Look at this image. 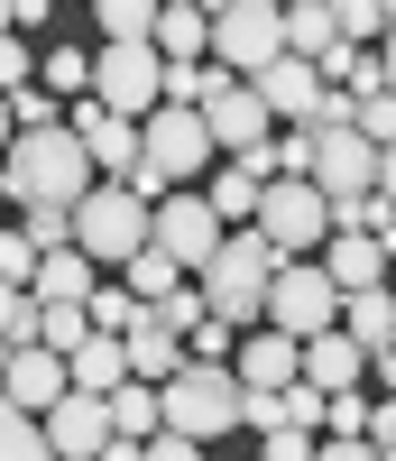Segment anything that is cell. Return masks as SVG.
<instances>
[{
    "label": "cell",
    "instance_id": "6da1fadb",
    "mask_svg": "<svg viewBox=\"0 0 396 461\" xmlns=\"http://www.w3.org/2000/svg\"><path fill=\"white\" fill-rule=\"evenodd\" d=\"M93 176H102V167H93V148H84V130H74V121L19 130L10 148H0V203H19V212H37V203H74Z\"/></svg>",
    "mask_w": 396,
    "mask_h": 461
},
{
    "label": "cell",
    "instance_id": "7a4b0ae2",
    "mask_svg": "<svg viewBox=\"0 0 396 461\" xmlns=\"http://www.w3.org/2000/svg\"><path fill=\"white\" fill-rule=\"evenodd\" d=\"M194 286H203V304L221 323H267V286H276V249H267V230L258 221H230L221 230V249L194 267Z\"/></svg>",
    "mask_w": 396,
    "mask_h": 461
},
{
    "label": "cell",
    "instance_id": "3957f363",
    "mask_svg": "<svg viewBox=\"0 0 396 461\" xmlns=\"http://www.w3.org/2000/svg\"><path fill=\"white\" fill-rule=\"evenodd\" d=\"M74 249H93V267H121L148 249V194H130V176H93L74 194Z\"/></svg>",
    "mask_w": 396,
    "mask_h": 461
},
{
    "label": "cell",
    "instance_id": "277c9868",
    "mask_svg": "<svg viewBox=\"0 0 396 461\" xmlns=\"http://www.w3.org/2000/svg\"><path fill=\"white\" fill-rule=\"evenodd\" d=\"M157 406H166V425L212 443V434H240V369L230 360H184L166 388H157Z\"/></svg>",
    "mask_w": 396,
    "mask_h": 461
},
{
    "label": "cell",
    "instance_id": "5b68a950",
    "mask_svg": "<svg viewBox=\"0 0 396 461\" xmlns=\"http://www.w3.org/2000/svg\"><path fill=\"white\" fill-rule=\"evenodd\" d=\"M249 221L267 230L276 258H313V249H323V230H332V194H323L313 176H267Z\"/></svg>",
    "mask_w": 396,
    "mask_h": 461
},
{
    "label": "cell",
    "instance_id": "8992f818",
    "mask_svg": "<svg viewBox=\"0 0 396 461\" xmlns=\"http://www.w3.org/2000/svg\"><path fill=\"white\" fill-rule=\"evenodd\" d=\"M93 93H102L111 111H130V121H148L157 93H166V56H157V37H102Z\"/></svg>",
    "mask_w": 396,
    "mask_h": 461
},
{
    "label": "cell",
    "instance_id": "52a82bcc",
    "mask_svg": "<svg viewBox=\"0 0 396 461\" xmlns=\"http://www.w3.org/2000/svg\"><path fill=\"white\" fill-rule=\"evenodd\" d=\"M267 323L276 332H323L341 323V286H332V267L323 258H276V286H267Z\"/></svg>",
    "mask_w": 396,
    "mask_h": 461
},
{
    "label": "cell",
    "instance_id": "ba28073f",
    "mask_svg": "<svg viewBox=\"0 0 396 461\" xmlns=\"http://www.w3.org/2000/svg\"><path fill=\"white\" fill-rule=\"evenodd\" d=\"M276 47H286V0H221V10H212V56L230 74L267 65Z\"/></svg>",
    "mask_w": 396,
    "mask_h": 461
},
{
    "label": "cell",
    "instance_id": "9c48e42d",
    "mask_svg": "<svg viewBox=\"0 0 396 461\" xmlns=\"http://www.w3.org/2000/svg\"><path fill=\"white\" fill-rule=\"evenodd\" d=\"M221 230H230V221H221L203 194H157V203H148V240L166 249V258L184 267V277H194V267H203V258L221 249Z\"/></svg>",
    "mask_w": 396,
    "mask_h": 461
},
{
    "label": "cell",
    "instance_id": "30bf717a",
    "mask_svg": "<svg viewBox=\"0 0 396 461\" xmlns=\"http://www.w3.org/2000/svg\"><path fill=\"white\" fill-rule=\"evenodd\" d=\"M139 139H148V158L166 167L176 185H194L203 158H212V130H203V111H194V102H157L148 121H139Z\"/></svg>",
    "mask_w": 396,
    "mask_h": 461
},
{
    "label": "cell",
    "instance_id": "8fae6325",
    "mask_svg": "<svg viewBox=\"0 0 396 461\" xmlns=\"http://www.w3.org/2000/svg\"><path fill=\"white\" fill-rule=\"evenodd\" d=\"M240 84L276 111V121H313V111H323V93H332V84H323V65H313V56H295V47H276L267 65H249Z\"/></svg>",
    "mask_w": 396,
    "mask_h": 461
},
{
    "label": "cell",
    "instance_id": "7c38bea8",
    "mask_svg": "<svg viewBox=\"0 0 396 461\" xmlns=\"http://www.w3.org/2000/svg\"><path fill=\"white\" fill-rule=\"evenodd\" d=\"M313 185H323L332 203H360L378 185V139L360 130H313Z\"/></svg>",
    "mask_w": 396,
    "mask_h": 461
},
{
    "label": "cell",
    "instance_id": "4fadbf2b",
    "mask_svg": "<svg viewBox=\"0 0 396 461\" xmlns=\"http://www.w3.org/2000/svg\"><path fill=\"white\" fill-rule=\"evenodd\" d=\"M47 452H56V461H102V452H111V397L65 388V397L47 406Z\"/></svg>",
    "mask_w": 396,
    "mask_h": 461
},
{
    "label": "cell",
    "instance_id": "5bb4252c",
    "mask_svg": "<svg viewBox=\"0 0 396 461\" xmlns=\"http://www.w3.org/2000/svg\"><path fill=\"white\" fill-rule=\"evenodd\" d=\"M203 130H212V148H230V158H240V148H258V139L276 130V111H267V102L240 84V74H230V84L203 102Z\"/></svg>",
    "mask_w": 396,
    "mask_h": 461
},
{
    "label": "cell",
    "instance_id": "9a60e30c",
    "mask_svg": "<svg viewBox=\"0 0 396 461\" xmlns=\"http://www.w3.org/2000/svg\"><path fill=\"white\" fill-rule=\"evenodd\" d=\"M0 388H10L19 406L47 415V406L74 388V378H65V351H56V341H10V369H0Z\"/></svg>",
    "mask_w": 396,
    "mask_h": 461
},
{
    "label": "cell",
    "instance_id": "2e32d148",
    "mask_svg": "<svg viewBox=\"0 0 396 461\" xmlns=\"http://www.w3.org/2000/svg\"><path fill=\"white\" fill-rule=\"evenodd\" d=\"M121 341H130V378H148V388H166V378L184 369V332H176L166 314H157V304H139Z\"/></svg>",
    "mask_w": 396,
    "mask_h": 461
},
{
    "label": "cell",
    "instance_id": "e0dca14e",
    "mask_svg": "<svg viewBox=\"0 0 396 461\" xmlns=\"http://www.w3.org/2000/svg\"><path fill=\"white\" fill-rule=\"evenodd\" d=\"M230 369H240V388H286V378L304 369V341L276 332V323H249V341L230 351Z\"/></svg>",
    "mask_w": 396,
    "mask_h": 461
},
{
    "label": "cell",
    "instance_id": "ac0fdd59",
    "mask_svg": "<svg viewBox=\"0 0 396 461\" xmlns=\"http://www.w3.org/2000/svg\"><path fill=\"white\" fill-rule=\"evenodd\" d=\"M313 258L332 267V286H378V277H387V249H378V230H360V221H332Z\"/></svg>",
    "mask_w": 396,
    "mask_h": 461
},
{
    "label": "cell",
    "instance_id": "d6986e66",
    "mask_svg": "<svg viewBox=\"0 0 396 461\" xmlns=\"http://www.w3.org/2000/svg\"><path fill=\"white\" fill-rule=\"evenodd\" d=\"M166 425V406H157V388L148 378H121V388H111V452L102 461H139V443Z\"/></svg>",
    "mask_w": 396,
    "mask_h": 461
},
{
    "label": "cell",
    "instance_id": "ffe728a7",
    "mask_svg": "<svg viewBox=\"0 0 396 461\" xmlns=\"http://www.w3.org/2000/svg\"><path fill=\"white\" fill-rule=\"evenodd\" d=\"M304 378H313V388H350V378H369V341L341 332V323L304 332Z\"/></svg>",
    "mask_w": 396,
    "mask_h": 461
},
{
    "label": "cell",
    "instance_id": "44dd1931",
    "mask_svg": "<svg viewBox=\"0 0 396 461\" xmlns=\"http://www.w3.org/2000/svg\"><path fill=\"white\" fill-rule=\"evenodd\" d=\"M65 378H74V388H93V397H111V388L130 378V341L93 323V332H84V341L65 351Z\"/></svg>",
    "mask_w": 396,
    "mask_h": 461
},
{
    "label": "cell",
    "instance_id": "7402d4cb",
    "mask_svg": "<svg viewBox=\"0 0 396 461\" xmlns=\"http://www.w3.org/2000/svg\"><path fill=\"white\" fill-rule=\"evenodd\" d=\"M323 452L332 461H369V397H360V378L323 397Z\"/></svg>",
    "mask_w": 396,
    "mask_h": 461
},
{
    "label": "cell",
    "instance_id": "603a6c76",
    "mask_svg": "<svg viewBox=\"0 0 396 461\" xmlns=\"http://www.w3.org/2000/svg\"><path fill=\"white\" fill-rule=\"evenodd\" d=\"M157 56H166V65H184V56H203L212 47V10H203V0H157Z\"/></svg>",
    "mask_w": 396,
    "mask_h": 461
},
{
    "label": "cell",
    "instance_id": "cb8c5ba5",
    "mask_svg": "<svg viewBox=\"0 0 396 461\" xmlns=\"http://www.w3.org/2000/svg\"><path fill=\"white\" fill-rule=\"evenodd\" d=\"M313 65H323V84H341V93H378V84H387V65H378L369 37H332Z\"/></svg>",
    "mask_w": 396,
    "mask_h": 461
},
{
    "label": "cell",
    "instance_id": "d4e9b609",
    "mask_svg": "<svg viewBox=\"0 0 396 461\" xmlns=\"http://www.w3.org/2000/svg\"><path fill=\"white\" fill-rule=\"evenodd\" d=\"M341 332H360V341H387L396 332V286H341Z\"/></svg>",
    "mask_w": 396,
    "mask_h": 461
},
{
    "label": "cell",
    "instance_id": "484cf974",
    "mask_svg": "<svg viewBox=\"0 0 396 461\" xmlns=\"http://www.w3.org/2000/svg\"><path fill=\"white\" fill-rule=\"evenodd\" d=\"M0 461H56V452H47V415L19 406L10 388H0Z\"/></svg>",
    "mask_w": 396,
    "mask_h": 461
},
{
    "label": "cell",
    "instance_id": "4316f807",
    "mask_svg": "<svg viewBox=\"0 0 396 461\" xmlns=\"http://www.w3.org/2000/svg\"><path fill=\"white\" fill-rule=\"evenodd\" d=\"M28 295H93V249H37V277H28Z\"/></svg>",
    "mask_w": 396,
    "mask_h": 461
},
{
    "label": "cell",
    "instance_id": "83f0119b",
    "mask_svg": "<svg viewBox=\"0 0 396 461\" xmlns=\"http://www.w3.org/2000/svg\"><path fill=\"white\" fill-rule=\"evenodd\" d=\"M332 37H341L332 0H286V47H295V56H323Z\"/></svg>",
    "mask_w": 396,
    "mask_h": 461
},
{
    "label": "cell",
    "instance_id": "f1b7e54d",
    "mask_svg": "<svg viewBox=\"0 0 396 461\" xmlns=\"http://www.w3.org/2000/svg\"><path fill=\"white\" fill-rule=\"evenodd\" d=\"M221 84H230V65H221V56H212V65H203V56H184V65H166V93H157V102H194V111H203Z\"/></svg>",
    "mask_w": 396,
    "mask_h": 461
},
{
    "label": "cell",
    "instance_id": "f546056e",
    "mask_svg": "<svg viewBox=\"0 0 396 461\" xmlns=\"http://www.w3.org/2000/svg\"><path fill=\"white\" fill-rule=\"evenodd\" d=\"M37 84H47V93H65V102H74V93H93V56H84V47H65V37H56V47L37 56Z\"/></svg>",
    "mask_w": 396,
    "mask_h": 461
},
{
    "label": "cell",
    "instance_id": "4dcf8cb0",
    "mask_svg": "<svg viewBox=\"0 0 396 461\" xmlns=\"http://www.w3.org/2000/svg\"><path fill=\"white\" fill-rule=\"evenodd\" d=\"M203 203H212L221 221H249V212H258V176H249L240 158H230V167H221V176L203 185Z\"/></svg>",
    "mask_w": 396,
    "mask_h": 461
},
{
    "label": "cell",
    "instance_id": "1f68e13d",
    "mask_svg": "<svg viewBox=\"0 0 396 461\" xmlns=\"http://www.w3.org/2000/svg\"><path fill=\"white\" fill-rule=\"evenodd\" d=\"M121 267H130V295H148V304H157V295H166V286H184V267H176L166 249H157V240H148V249H130Z\"/></svg>",
    "mask_w": 396,
    "mask_h": 461
},
{
    "label": "cell",
    "instance_id": "d6a6232c",
    "mask_svg": "<svg viewBox=\"0 0 396 461\" xmlns=\"http://www.w3.org/2000/svg\"><path fill=\"white\" fill-rule=\"evenodd\" d=\"M93 19H102V37H148L157 0H93Z\"/></svg>",
    "mask_w": 396,
    "mask_h": 461
},
{
    "label": "cell",
    "instance_id": "836d02e7",
    "mask_svg": "<svg viewBox=\"0 0 396 461\" xmlns=\"http://www.w3.org/2000/svg\"><path fill=\"white\" fill-rule=\"evenodd\" d=\"M350 130L387 148V139H396V93H387V84H378V93H360V102H350Z\"/></svg>",
    "mask_w": 396,
    "mask_h": 461
},
{
    "label": "cell",
    "instance_id": "e575fe53",
    "mask_svg": "<svg viewBox=\"0 0 396 461\" xmlns=\"http://www.w3.org/2000/svg\"><path fill=\"white\" fill-rule=\"evenodd\" d=\"M230 351H240V323H221V314H203L184 332V360H230Z\"/></svg>",
    "mask_w": 396,
    "mask_h": 461
},
{
    "label": "cell",
    "instance_id": "d590c367",
    "mask_svg": "<svg viewBox=\"0 0 396 461\" xmlns=\"http://www.w3.org/2000/svg\"><path fill=\"white\" fill-rule=\"evenodd\" d=\"M0 277H10V286L37 277V240H28V221H0Z\"/></svg>",
    "mask_w": 396,
    "mask_h": 461
},
{
    "label": "cell",
    "instance_id": "8d00e7d4",
    "mask_svg": "<svg viewBox=\"0 0 396 461\" xmlns=\"http://www.w3.org/2000/svg\"><path fill=\"white\" fill-rule=\"evenodd\" d=\"M10 121H19V130H47V121H65V93H47V84H19V93H10Z\"/></svg>",
    "mask_w": 396,
    "mask_h": 461
},
{
    "label": "cell",
    "instance_id": "74e56055",
    "mask_svg": "<svg viewBox=\"0 0 396 461\" xmlns=\"http://www.w3.org/2000/svg\"><path fill=\"white\" fill-rule=\"evenodd\" d=\"M84 304H93V323H102V332H130V314H139L148 295H130V286H93Z\"/></svg>",
    "mask_w": 396,
    "mask_h": 461
},
{
    "label": "cell",
    "instance_id": "f35d334b",
    "mask_svg": "<svg viewBox=\"0 0 396 461\" xmlns=\"http://www.w3.org/2000/svg\"><path fill=\"white\" fill-rule=\"evenodd\" d=\"M19 84H37V56L19 28H0V93H19Z\"/></svg>",
    "mask_w": 396,
    "mask_h": 461
},
{
    "label": "cell",
    "instance_id": "ab89813d",
    "mask_svg": "<svg viewBox=\"0 0 396 461\" xmlns=\"http://www.w3.org/2000/svg\"><path fill=\"white\" fill-rule=\"evenodd\" d=\"M332 19H341V37H369V47L387 37V10H378V0H332Z\"/></svg>",
    "mask_w": 396,
    "mask_h": 461
},
{
    "label": "cell",
    "instance_id": "60d3db41",
    "mask_svg": "<svg viewBox=\"0 0 396 461\" xmlns=\"http://www.w3.org/2000/svg\"><path fill=\"white\" fill-rule=\"evenodd\" d=\"M157 314H166L176 332H194V323L212 314V304H203V286H166V295H157Z\"/></svg>",
    "mask_w": 396,
    "mask_h": 461
},
{
    "label": "cell",
    "instance_id": "b9f144b4",
    "mask_svg": "<svg viewBox=\"0 0 396 461\" xmlns=\"http://www.w3.org/2000/svg\"><path fill=\"white\" fill-rule=\"evenodd\" d=\"M130 194H148V203H157V194H176V176H166V167H157V158H148V148H139V167H130Z\"/></svg>",
    "mask_w": 396,
    "mask_h": 461
},
{
    "label": "cell",
    "instance_id": "7bdbcfd3",
    "mask_svg": "<svg viewBox=\"0 0 396 461\" xmlns=\"http://www.w3.org/2000/svg\"><path fill=\"white\" fill-rule=\"evenodd\" d=\"M369 452L396 461V388H387V406H369Z\"/></svg>",
    "mask_w": 396,
    "mask_h": 461
},
{
    "label": "cell",
    "instance_id": "ee69618b",
    "mask_svg": "<svg viewBox=\"0 0 396 461\" xmlns=\"http://www.w3.org/2000/svg\"><path fill=\"white\" fill-rule=\"evenodd\" d=\"M10 28L37 37V28H56V0H10Z\"/></svg>",
    "mask_w": 396,
    "mask_h": 461
},
{
    "label": "cell",
    "instance_id": "f6af8a7d",
    "mask_svg": "<svg viewBox=\"0 0 396 461\" xmlns=\"http://www.w3.org/2000/svg\"><path fill=\"white\" fill-rule=\"evenodd\" d=\"M369 378H378V388H396V332H387V341H369Z\"/></svg>",
    "mask_w": 396,
    "mask_h": 461
},
{
    "label": "cell",
    "instance_id": "bcb514c9",
    "mask_svg": "<svg viewBox=\"0 0 396 461\" xmlns=\"http://www.w3.org/2000/svg\"><path fill=\"white\" fill-rule=\"evenodd\" d=\"M378 194H387V203H396V139H387V148H378Z\"/></svg>",
    "mask_w": 396,
    "mask_h": 461
},
{
    "label": "cell",
    "instance_id": "7dc6e473",
    "mask_svg": "<svg viewBox=\"0 0 396 461\" xmlns=\"http://www.w3.org/2000/svg\"><path fill=\"white\" fill-rule=\"evenodd\" d=\"M378 65H387V93H396V19H387V37H378Z\"/></svg>",
    "mask_w": 396,
    "mask_h": 461
},
{
    "label": "cell",
    "instance_id": "c3c4849f",
    "mask_svg": "<svg viewBox=\"0 0 396 461\" xmlns=\"http://www.w3.org/2000/svg\"><path fill=\"white\" fill-rule=\"evenodd\" d=\"M19 139V121H10V93H0V148H10Z\"/></svg>",
    "mask_w": 396,
    "mask_h": 461
},
{
    "label": "cell",
    "instance_id": "681fc988",
    "mask_svg": "<svg viewBox=\"0 0 396 461\" xmlns=\"http://www.w3.org/2000/svg\"><path fill=\"white\" fill-rule=\"evenodd\" d=\"M0 369H10V332H0Z\"/></svg>",
    "mask_w": 396,
    "mask_h": 461
},
{
    "label": "cell",
    "instance_id": "f907efd6",
    "mask_svg": "<svg viewBox=\"0 0 396 461\" xmlns=\"http://www.w3.org/2000/svg\"><path fill=\"white\" fill-rule=\"evenodd\" d=\"M0 28H10V0H0Z\"/></svg>",
    "mask_w": 396,
    "mask_h": 461
},
{
    "label": "cell",
    "instance_id": "816d5d0a",
    "mask_svg": "<svg viewBox=\"0 0 396 461\" xmlns=\"http://www.w3.org/2000/svg\"><path fill=\"white\" fill-rule=\"evenodd\" d=\"M378 10H387V19H396V0H378Z\"/></svg>",
    "mask_w": 396,
    "mask_h": 461
},
{
    "label": "cell",
    "instance_id": "f5cc1de1",
    "mask_svg": "<svg viewBox=\"0 0 396 461\" xmlns=\"http://www.w3.org/2000/svg\"><path fill=\"white\" fill-rule=\"evenodd\" d=\"M203 10H221V0H203Z\"/></svg>",
    "mask_w": 396,
    "mask_h": 461
}]
</instances>
